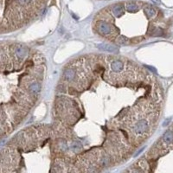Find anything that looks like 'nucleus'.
<instances>
[{
	"instance_id": "1",
	"label": "nucleus",
	"mask_w": 173,
	"mask_h": 173,
	"mask_svg": "<svg viewBox=\"0 0 173 173\" xmlns=\"http://www.w3.org/2000/svg\"><path fill=\"white\" fill-rule=\"evenodd\" d=\"M149 129V123L146 120H140L137 121L136 124L133 125L132 131L135 134L141 135L144 134L148 131Z\"/></svg>"
},
{
	"instance_id": "2",
	"label": "nucleus",
	"mask_w": 173,
	"mask_h": 173,
	"mask_svg": "<svg viewBox=\"0 0 173 173\" xmlns=\"http://www.w3.org/2000/svg\"><path fill=\"white\" fill-rule=\"evenodd\" d=\"M97 29L99 30V32L102 35H110L112 33V27L107 22L104 21H99L97 24Z\"/></svg>"
},
{
	"instance_id": "3",
	"label": "nucleus",
	"mask_w": 173,
	"mask_h": 173,
	"mask_svg": "<svg viewBox=\"0 0 173 173\" xmlns=\"http://www.w3.org/2000/svg\"><path fill=\"white\" fill-rule=\"evenodd\" d=\"M28 54H29V50L25 46L18 45L15 48V55H16L17 59H19V60L25 59L28 56Z\"/></svg>"
},
{
	"instance_id": "4",
	"label": "nucleus",
	"mask_w": 173,
	"mask_h": 173,
	"mask_svg": "<svg viewBox=\"0 0 173 173\" xmlns=\"http://www.w3.org/2000/svg\"><path fill=\"white\" fill-rule=\"evenodd\" d=\"M63 77L67 82H73L76 77V71L74 68H67L64 70Z\"/></svg>"
},
{
	"instance_id": "5",
	"label": "nucleus",
	"mask_w": 173,
	"mask_h": 173,
	"mask_svg": "<svg viewBox=\"0 0 173 173\" xmlns=\"http://www.w3.org/2000/svg\"><path fill=\"white\" fill-rule=\"evenodd\" d=\"M162 141L165 144V146H169L173 144V132L169 130L167 132H165L162 137Z\"/></svg>"
},
{
	"instance_id": "6",
	"label": "nucleus",
	"mask_w": 173,
	"mask_h": 173,
	"mask_svg": "<svg viewBox=\"0 0 173 173\" xmlns=\"http://www.w3.org/2000/svg\"><path fill=\"white\" fill-rule=\"evenodd\" d=\"M123 62L120 61V60H115V61H114V62H111V68H112L113 71H114L116 73L121 71V70L123 69Z\"/></svg>"
},
{
	"instance_id": "7",
	"label": "nucleus",
	"mask_w": 173,
	"mask_h": 173,
	"mask_svg": "<svg viewBox=\"0 0 173 173\" xmlns=\"http://www.w3.org/2000/svg\"><path fill=\"white\" fill-rule=\"evenodd\" d=\"M97 47L99 48V50H104L107 52H116L118 50L115 46L112 44H107V43H101V44H99Z\"/></svg>"
},
{
	"instance_id": "8",
	"label": "nucleus",
	"mask_w": 173,
	"mask_h": 173,
	"mask_svg": "<svg viewBox=\"0 0 173 173\" xmlns=\"http://www.w3.org/2000/svg\"><path fill=\"white\" fill-rule=\"evenodd\" d=\"M112 11L114 13V15L115 17H119L120 16H122V14L124 13V9H123V5L120 4H115L113 9H112Z\"/></svg>"
},
{
	"instance_id": "9",
	"label": "nucleus",
	"mask_w": 173,
	"mask_h": 173,
	"mask_svg": "<svg viewBox=\"0 0 173 173\" xmlns=\"http://www.w3.org/2000/svg\"><path fill=\"white\" fill-rule=\"evenodd\" d=\"M125 8H126V10H127L128 12L134 13V12H137V11L139 10L140 7H139V5H138L136 3H134V2H129V3L126 4Z\"/></svg>"
},
{
	"instance_id": "10",
	"label": "nucleus",
	"mask_w": 173,
	"mask_h": 173,
	"mask_svg": "<svg viewBox=\"0 0 173 173\" xmlns=\"http://www.w3.org/2000/svg\"><path fill=\"white\" fill-rule=\"evenodd\" d=\"M144 11L146 13V15L149 17V18H151V17H155L157 14V11L155 9L153 8L152 6H150V5H147L144 8Z\"/></svg>"
},
{
	"instance_id": "11",
	"label": "nucleus",
	"mask_w": 173,
	"mask_h": 173,
	"mask_svg": "<svg viewBox=\"0 0 173 173\" xmlns=\"http://www.w3.org/2000/svg\"><path fill=\"white\" fill-rule=\"evenodd\" d=\"M40 89H41V88H40V85H39L38 82L30 83V85L29 86V91H30L31 94H38Z\"/></svg>"
},
{
	"instance_id": "12",
	"label": "nucleus",
	"mask_w": 173,
	"mask_h": 173,
	"mask_svg": "<svg viewBox=\"0 0 173 173\" xmlns=\"http://www.w3.org/2000/svg\"><path fill=\"white\" fill-rule=\"evenodd\" d=\"M150 34H151V36H163L164 32H163L162 29L157 28V27H154V28L151 29Z\"/></svg>"
},
{
	"instance_id": "13",
	"label": "nucleus",
	"mask_w": 173,
	"mask_h": 173,
	"mask_svg": "<svg viewBox=\"0 0 173 173\" xmlns=\"http://www.w3.org/2000/svg\"><path fill=\"white\" fill-rule=\"evenodd\" d=\"M99 163H100V165H102V166L107 167V166H108V165H110V163H111V158H110V157L109 156L102 157Z\"/></svg>"
},
{
	"instance_id": "14",
	"label": "nucleus",
	"mask_w": 173,
	"mask_h": 173,
	"mask_svg": "<svg viewBox=\"0 0 173 173\" xmlns=\"http://www.w3.org/2000/svg\"><path fill=\"white\" fill-rule=\"evenodd\" d=\"M81 148H82V145H81V143H79L77 141H74L71 145V149L74 151H79L81 150Z\"/></svg>"
},
{
	"instance_id": "15",
	"label": "nucleus",
	"mask_w": 173,
	"mask_h": 173,
	"mask_svg": "<svg viewBox=\"0 0 173 173\" xmlns=\"http://www.w3.org/2000/svg\"><path fill=\"white\" fill-rule=\"evenodd\" d=\"M17 1V3L19 4V5H21V6H25V5H28V4H30L31 2H32V0H16Z\"/></svg>"
},
{
	"instance_id": "16",
	"label": "nucleus",
	"mask_w": 173,
	"mask_h": 173,
	"mask_svg": "<svg viewBox=\"0 0 173 173\" xmlns=\"http://www.w3.org/2000/svg\"><path fill=\"white\" fill-rule=\"evenodd\" d=\"M117 42H118L120 44H126V43L128 42V39H127L125 36H119Z\"/></svg>"
},
{
	"instance_id": "17",
	"label": "nucleus",
	"mask_w": 173,
	"mask_h": 173,
	"mask_svg": "<svg viewBox=\"0 0 173 173\" xmlns=\"http://www.w3.org/2000/svg\"><path fill=\"white\" fill-rule=\"evenodd\" d=\"M147 68H150V70L153 71L154 73H156V72H157L156 70H155V68H152V67H147Z\"/></svg>"
},
{
	"instance_id": "18",
	"label": "nucleus",
	"mask_w": 173,
	"mask_h": 173,
	"mask_svg": "<svg viewBox=\"0 0 173 173\" xmlns=\"http://www.w3.org/2000/svg\"><path fill=\"white\" fill-rule=\"evenodd\" d=\"M151 1H152V2H154L155 4H159V3H160V1H159V0H151Z\"/></svg>"
}]
</instances>
